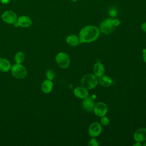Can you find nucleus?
Returning a JSON list of instances; mask_svg holds the SVG:
<instances>
[{"mask_svg": "<svg viewBox=\"0 0 146 146\" xmlns=\"http://www.w3.org/2000/svg\"><path fill=\"white\" fill-rule=\"evenodd\" d=\"M100 35L99 28L94 25H87L83 27L79 31L80 43H91L96 40Z\"/></svg>", "mask_w": 146, "mask_h": 146, "instance_id": "obj_1", "label": "nucleus"}, {"mask_svg": "<svg viewBox=\"0 0 146 146\" xmlns=\"http://www.w3.org/2000/svg\"><path fill=\"white\" fill-rule=\"evenodd\" d=\"M120 23V21L117 18H107L100 23L99 29L100 32L104 34H109L111 33L114 30L115 27L118 26Z\"/></svg>", "mask_w": 146, "mask_h": 146, "instance_id": "obj_2", "label": "nucleus"}, {"mask_svg": "<svg viewBox=\"0 0 146 146\" xmlns=\"http://www.w3.org/2000/svg\"><path fill=\"white\" fill-rule=\"evenodd\" d=\"M98 83V82L97 78L94 75L91 74L84 75L80 81L81 86L87 90H91L95 88Z\"/></svg>", "mask_w": 146, "mask_h": 146, "instance_id": "obj_3", "label": "nucleus"}, {"mask_svg": "<svg viewBox=\"0 0 146 146\" xmlns=\"http://www.w3.org/2000/svg\"><path fill=\"white\" fill-rule=\"evenodd\" d=\"M11 72L12 75L14 78L19 79L25 78L27 75L26 68L21 64H14L11 67Z\"/></svg>", "mask_w": 146, "mask_h": 146, "instance_id": "obj_4", "label": "nucleus"}, {"mask_svg": "<svg viewBox=\"0 0 146 146\" xmlns=\"http://www.w3.org/2000/svg\"><path fill=\"white\" fill-rule=\"evenodd\" d=\"M55 61L58 65L62 68H67L70 63V59L66 52H60L55 56Z\"/></svg>", "mask_w": 146, "mask_h": 146, "instance_id": "obj_5", "label": "nucleus"}, {"mask_svg": "<svg viewBox=\"0 0 146 146\" xmlns=\"http://www.w3.org/2000/svg\"><path fill=\"white\" fill-rule=\"evenodd\" d=\"M1 18L4 22L10 25H14L17 21L18 16L14 11L6 10L2 13Z\"/></svg>", "mask_w": 146, "mask_h": 146, "instance_id": "obj_6", "label": "nucleus"}, {"mask_svg": "<svg viewBox=\"0 0 146 146\" xmlns=\"http://www.w3.org/2000/svg\"><path fill=\"white\" fill-rule=\"evenodd\" d=\"M102 128L100 123L98 122H94L91 123L88 127V133L92 137H96L99 136L102 132Z\"/></svg>", "mask_w": 146, "mask_h": 146, "instance_id": "obj_7", "label": "nucleus"}, {"mask_svg": "<svg viewBox=\"0 0 146 146\" xmlns=\"http://www.w3.org/2000/svg\"><path fill=\"white\" fill-rule=\"evenodd\" d=\"M108 111V108L107 105L103 102H99L95 105L94 108V112L95 114L99 116L102 117L106 115Z\"/></svg>", "mask_w": 146, "mask_h": 146, "instance_id": "obj_8", "label": "nucleus"}, {"mask_svg": "<svg viewBox=\"0 0 146 146\" xmlns=\"http://www.w3.org/2000/svg\"><path fill=\"white\" fill-rule=\"evenodd\" d=\"M16 23L18 26L26 28L31 26V25L33 23V21L31 18L29 17V16L21 15L18 17Z\"/></svg>", "mask_w": 146, "mask_h": 146, "instance_id": "obj_9", "label": "nucleus"}, {"mask_svg": "<svg viewBox=\"0 0 146 146\" xmlns=\"http://www.w3.org/2000/svg\"><path fill=\"white\" fill-rule=\"evenodd\" d=\"M95 102L91 97H87L83 99L82 106L83 110L87 112H91L94 110Z\"/></svg>", "mask_w": 146, "mask_h": 146, "instance_id": "obj_10", "label": "nucleus"}, {"mask_svg": "<svg viewBox=\"0 0 146 146\" xmlns=\"http://www.w3.org/2000/svg\"><path fill=\"white\" fill-rule=\"evenodd\" d=\"M133 138L136 141L143 142L146 140V128H140L137 129L133 135Z\"/></svg>", "mask_w": 146, "mask_h": 146, "instance_id": "obj_11", "label": "nucleus"}, {"mask_svg": "<svg viewBox=\"0 0 146 146\" xmlns=\"http://www.w3.org/2000/svg\"><path fill=\"white\" fill-rule=\"evenodd\" d=\"M74 95L79 98L84 99L88 96V91L87 89L83 87H77L74 90Z\"/></svg>", "mask_w": 146, "mask_h": 146, "instance_id": "obj_12", "label": "nucleus"}, {"mask_svg": "<svg viewBox=\"0 0 146 146\" xmlns=\"http://www.w3.org/2000/svg\"><path fill=\"white\" fill-rule=\"evenodd\" d=\"M52 89L53 83L51 80L47 79L42 82L41 84V90L45 94H49L52 91Z\"/></svg>", "mask_w": 146, "mask_h": 146, "instance_id": "obj_13", "label": "nucleus"}, {"mask_svg": "<svg viewBox=\"0 0 146 146\" xmlns=\"http://www.w3.org/2000/svg\"><path fill=\"white\" fill-rule=\"evenodd\" d=\"M93 70L94 75L98 78L103 75L104 72V67L102 63L99 62H97L94 66Z\"/></svg>", "mask_w": 146, "mask_h": 146, "instance_id": "obj_14", "label": "nucleus"}, {"mask_svg": "<svg viewBox=\"0 0 146 146\" xmlns=\"http://www.w3.org/2000/svg\"><path fill=\"white\" fill-rule=\"evenodd\" d=\"M11 65L9 60L5 58H0V71L6 72L11 70Z\"/></svg>", "mask_w": 146, "mask_h": 146, "instance_id": "obj_15", "label": "nucleus"}, {"mask_svg": "<svg viewBox=\"0 0 146 146\" xmlns=\"http://www.w3.org/2000/svg\"><path fill=\"white\" fill-rule=\"evenodd\" d=\"M66 42L71 46H76L80 43V39L79 36L74 34H71L67 36L66 39Z\"/></svg>", "mask_w": 146, "mask_h": 146, "instance_id": "obj_16", "label": "nucleus"}, {"mask_svg": "<svg viewBox=\"0 0 146 146\" xmlns=\"http://www.w3.org/2000/svg\"><path fill=\"white\" fill-rule=\"evenodd\" d=\"M98 82L101 86L106 87H109L112 84V80L111 78L106 75H102L98 78Z\"/></svg>", "mask_w": 146, "mask_h": 146, "instance_id": "obj_17", "label": "nucleus"}, {"mask_svg": "<svg viewBox=\"0 0 146 146\" xmlns=\"http://www.w3.org/2000/svg\"><path fill=\"white\" fill-rule=\"evenodd\" d=\"M25 59V54L22 51L17 52L14 55V61L15 63L21 64L22 63Z\"/></svg>", "mask_w": 146, "mask_h": 146, "instance_id": "obj_18", "label": "nucleus"}, {"mask_svg": "<svg viewBox=\"0 0 146 146\" xmlns=\"http://www.w3.org/2000/svg\"><path fill=\"white\" fill-rule=\"evenodd\" d=\"M46 76L48 79L52 80V79H53V78L55 76V73L54 72V71L52 70H48L47 71V72L46 73Z\"/></svg>", "mask_w": 146, "mask_h": 146, "instance_id": "obj_19", "label": "nucleus"}, {"mask_svg": "<svg viewBox=\"0 0 146 146\" xmlns=\"http://www.w3.org/2000/svg\"><path fill=\"white\" fill-rule=\"evenodd\" d=\"M100 122L103 125H108L110 123V120H109V119L105 115L104 116H103L101 117V119H100Z\"/></svg>", "mask_w": 146, "mask_h": 146, "instance_id": "obj_20", "label": "nucleus"}, {"mask_svg": "<svg viewBox=\"0 0 146 146\" xmlns=\"http://www.w3.org/2000/svg\"><path fill=\"white\" fill-rule=\"evenodd\" d=\"M88 145L90 146H98L99 145V143L95 138L92 137L88 143Z\"/></svg>", "mask_w": 146, "mask_h": 146, "instance_id": "obj_21", "label": "nucleus"}, {"mask_svg": "<svg viewBox=\"0 0 146 146\" xmlns=\"http://www.w3.org/2000/svg\"><path fill=\"white\" fill-rule=\"evenodd\" d=\"M141 29L142 31H143L144 32L146 33V22H143L141 25Z\"/></svg>", "mask_w": 146, "mask_h": 146, "instance_id": "obj_22", "label": "nucleus"}, {"mask_svg": "<svg viewBox=\"0 0 146 146\" xmlns=\"http://www.w3.org/2000/svg\"><path fill=\"white\" fill-rule=\"evenodd\" d=\"M10 1L11 0H0V2L3 3V4H5V5H6V4H8L10 2Z\"/></svg>", "mask_w": 146, "mask_h": 146, "instance_id": "obj_23", "label": "nucleus"}, {"mask_svg": "<svg viewBox=\"0 0 146 146\" xmlns=\"http://www.w3.org/2000/svg\"><path fill=\"white\" fill-rule=\"evenodd\" d=\"M143 58L144 61V62L146 63V51H144L143 54Z\"/></svg>", "mask_w": 146, "mask_h": 146, "instance_id": "obj_24", "label": "nucleus"}, {"mask_svg": "<svg viewBox=\"0 0 146 146\" xmlns=\"http://www.w3.org/2000/svg\"><path fill=\"white\" fill-rule=\"evenodd\" d=\"M133 145H141V144H140V142H137L136 141V143L135 144Z\"/></svg>", "mask_w": 146, "mask_h": 146, "instance_id": "obj_25", "label": "nucleus"}, {"mask_svg": "<svg viewBox=\"0 0 146 146\" xmlns=\"http://www.w3.org/2000/svg\"><path fill=\"white\" fill-rule=\"evenodd\" d=\"M70 1H72V2H76L78 1L79 0H70Z\"/></svg>", "mask_w": 146, "mask_h": 146, "instance_id": "obj_26", "label": "nucleus"}, {"mask_svg": "<svg viewBox=\"0 0 146 146\" xmlns=\"http://www.w3.org/2000/svg\"><path fill=\"white\" fill-rule=\"evenodd\" d=\"M143 145H144V146H146V141L143 144Z\"/></svg>", "mask_w": 146, "mask_h": 146, "instance_id": "obj_27", "label": "nucleus"}, {"mask_svg": "<svg viewBox=\"0 0 146 146\" xmlns=\"http://www.w3.org/2000/svg\"><path fill=\"white\" fill-rule=\"evenodd\" d=\"M11 1H17V0H11Z\"/></svg>", "mask_w": 146, "mask_h": 146, "instance_id": "obj_28", "label": "nucleus"}]
</instances>
